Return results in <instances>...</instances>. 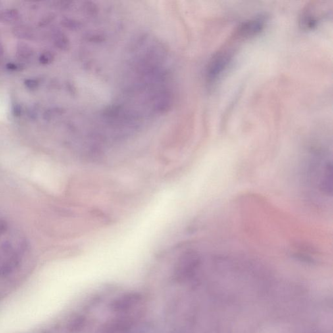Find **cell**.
<instances>
[{
    "mask_svg": "<svg viewBox=\"0 0 333 333\" xmlns=\"http://www.w3.org/2000/svg\"><path fill=\"white\" fill-rule=\"evenodd\" d=\"M20 257L9 243L0 246V276L11 274L20 264Z\"/></svg>",
    "mask_w": 333,
    "mask_h": 333,
    "instance_id": "6da1fadb",
    "label": "cell"
},
{
    "mask_svg": "<svg viewBox=\"0 0 333 333\" xmlns=\"http://www.w3.org/2000/svg\"><path fill=\"white\" fill-rule=\"evenodd\" d=\"M16 51H17L18 56L23 59H28L32 56L33 54L32 48L28 44L24 43L18 44Z\"/></svg>",
    "mask_w": 333,
    "mask_h": 333,
    "instance_id": "8992f818",
    "label": "cell"
},
{
    "mask_svg": "<svg viewBox=\"0 0 333 333\" xmlns=\"http://www.w3.org/2000/svg\"><path fill=\"white\" fill-rule=\"evenodd\" d=\"M232 58V52L228 49L221 50L210 60L207 67V78L213 82L220 76L227 66Z\"/></svg>",
    "mask_w": 333,
    "mask_h": 333,
    "instance_id": "7a4b0ae2",
    "label": "cell"
},
{
    "mask_svg": "<svg viewBox=\"0 0 333 333\" xmlns=\"http://www.w3.org/2000/svg\"><path fill=\"white\" fill-rule=\"evenodd\" d=\"M20 15L17 10L11 9L4 10L0 13V22L14 24L20 20Z\"/></svg>",
    "mask_w": 333,
    "mask_h": 333,
    "instance_id": "277c9868",
    "label": "cell"
},
{
    "mask_svg": "<svg viewBox=\"0 0 333 333\" xmlns=\"http://www.w3.org/2000/svg\"><path fill=\"white\" fill-rule=\"evenodd\" d=\"M54 56L51 52L46 51L43 52L39 58V61L43 64H48L51 63L54 61Z\"/></svg>",
    "mask_w": 333,
    "mask_h": 333,
    "instance_id": "52a82bcc",
    "label": "cell"
},
{
    "mask_svg": "<svg viewBox=\"0 0 333 333\" xmlns=\"http://www.w3.org/2000/svg\"><path fill=\"white\" fill-rule=\"evenodd\" d=\"M3 46H2L1 43H0V56L3 55Z\"/></svg>",
    "mask_w": 333,
    "mask_h": 333,
    "instance_id": "9c48e42d",
    "label": "cell"
},
{
    "mask_svg": "<svg viewBox=\"0 0 333 333\" xmlns=\"http://www.w3.org/2000/svg\"><path fill=\"white\" fill-rule=\"evenodd\" d=\"M13 35L16 38L22 39H31L33 36V30L30 27L26 26H18L12 30Z\"/></svg>",
    "mask_w": 333,
    "mask_h": 333,
    "instance_id": "5b68a950",
    "label": "cell"
},
{
    "mask_svg": "<svg viewBox=\"0 0 333 333\" xmlns=\"http://www.w3.org/2000/svg\"><path fill=\"white\" fill-rule=\"evenodd\" d=\"M25 85L30 89H35L38 87L39 83L37 80H33V79H29L25 82Z\"/></svg>",
    "mask_w": 333,
    "mask_h": 333,
    "instance_id": "ba28073f",
    "label": "cell"
},
{
    "mask_svg": "<svg viewBox=\"0 0 333 333\" xmlns=\"http://www.w3.org/2000/svg\"><path fill=\"white\" fill-rule=\"evenodd\" d=\"M332 164H327L323 174L320 187L327 194H332L333 191V172Z\"/></svg>",
    "mask_w": 333,
    "mask_h": 333,
    "instance_id": "3957f363",
    "label": "cell"
}]
</instances>
